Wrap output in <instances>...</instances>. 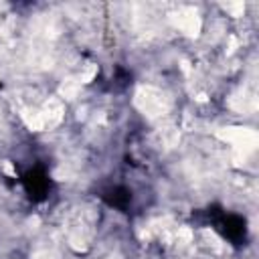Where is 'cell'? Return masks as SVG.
I'll return each mask as SVG.
<instances>
[{"label":"cell","mask_w":259,"mask_h":259,"mask_svg":"<svg viewBox=\"0 0 259 259\" xmlns=\"http://www.w3.org/2000/svg\"><path fill=\"white\" fill-rule=\"evenodd\" d=\"M79 81H75V79H67L63 85H61V95L65 97V99H73L75 95H77V91H79Z\"/></svg>","instance_id":"cell-6"},{"label":"cell","mask_w":259,"mask_h":259,"mask_svg":"<svg viewBox=\"0 0 259 259\" xmlns=\"http://www.w3.org/2000/svg\"><path fill=\"white\" fill-rule=\"evenodd\" d=\"M40 113H42L45 125H57L61 121V117H63V107H61V103L57 99H51V101L45 103Z\"/></svg>","instance_id":"cell-4"},{"label":"cell","mask_w":259,"mask_h":259,"mask_svg":"<svg viewBox=\"0 0 259 259\" xmlns=\"http://www.w3.org/2000/svg\"><path fill=\"white\" fill-rule=\"evenodd\" d=\"M22 119H24V123H26L28 127H32V130H42V127H45L42 113H40V111H36V109H24Z\"/></svg>","instance_id":"cell-5"},{"label":"cell","mask_w":259,"mask_h":259,"mask_svg":"<svg viewBox=\"0 0 259 259\" xmlns=\"http://www.w3.org/2000/svg\"><path fill=\"white\" fill-rule=\"evenodd\" d=\"M221 138H225L227 142H231L235 146V154L239 158H245L247 154H251L257 146V136L253 130H247V127H229L227 132H221L219 134Z\"/></svg>","instance_id":"cell-2"},{"label":"cell","mask_w":259,"mask_h":259,"mask_svg":"<svg viewBox=\"0 0 259 259\" xmlns=\"http://www.w3.org/2000/svg\"><path fill=\"white\" fill-rule=\"evenodd\" d=\"M136 105L148 117H160L168 111V99L162 91L154 87H140L136 93Z\"/></svg>","instance_id":"cell-1"},{"label":"cell","mask_w":259,"mask_h":259,"mask_svg":"<svg viewBox=\"0 0 259 259\" xmlns=\"http://www.w3.org/2000/svg\"><path fill=\"white\" fill-rule=\"evenodd\" d=\"M174 22H176V26L180 28V30H184L186 34H198V28H200V20H198V14H196V10H192V8H184V10H180L178 14H176V18H174Z\"/></svg>","instance_id":"cell-3"}]
</instances>
